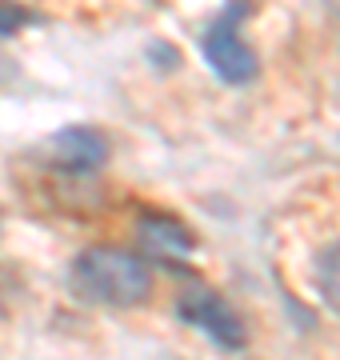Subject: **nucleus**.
<instances>
[{
    "instance_id": "nucleus-6",
    "label": "nucleus",
    "mask_w": 340,
    "mask_h": 360,
    "mask_svg": "<svg viewBox=\"0 0 340 360\" xmlns=\"http://www.w3.org/2000/svg\"><path fill=\"white\" fill-rule=\"evenodd\" d=\"M316 292L332 312H340V240L320 248L316 257Z\"/></svg>"
},
{
    "instance_id": "nucleus-4",
    "label": "nucleus",
    "mask_w": 340,
    "mask_h": 360,
    "mask_svg": "<svg viewBox=\"0 0 340 360\" xmlns=\"http://www.w3.org/2000/svg\"><path fill=\"white\" fill-rule=\"evenodd\" d=\"M37 156L44 160V168L53 172H65V176H92L108 165L112 156V144L100 129L92 124H65L56 129L48 141L37 148Z\"/></svg>"
},
{
    "instance_id": "nucleus-3",
    "label": "nucleus",
    "mask_w": 340,
    "mask_h": 360,
    "mask_svg": "<svg viewBox=\"0 0 340 360\" xmlns=\"http://www.w3.org/2000/svg\"><path fill=\"white\" fill-rule=\"evenodd\" d=\"M176 316L184 324H192L197 333H204L216 348H228V352H240V348L249 345V328L240 321V312L224 300L216 288L209 284L192 281L176 296Z\"/></svg>"
},
{
    "instance_id": "nucleus-5",
    "label": "nucleus",
    "mask_w": 340,
    "mask_h": 360,
    "mask_svg": "<svg viewBox=\"0 0 340 360\" xmlns=\"http://www.w3.org/2000/svg\"><path fill=\"white\" fill-rule=\"evenodd\" d=\"M136 229H140L144 257H152L157 264L176 269V272L188 269V257L197 252V236H192V229L184 220L169 217V212H140Z\"/></svg>"
},
{
    "instance_id": "nucleus-7",
    "label": "nucleus",
    "mask_w": 340,
    "mask_h": 360,
    "mask_svg": "<svg viewBox=\"0 0 340 360\" xmlns=\"http://www.w3.org/2000/svg\"><path fill=\"white\" fill-rule=\"evenodd\" d=\"M25 25H32V13L20 8L16 0H0V37H16Z\"/></svg>"
},
{
    "instance_id": "nucleus-1",
    "label": "nucleus",
    "mask_w": 340,
    "mask_h": 360,
    "mask_svg": "<svg viewBox=\"0 0 340 360\" xmlns=\"http://www.w3.org/2000/svg\"><path fill=\"white\" fill-rule=\"evenodd\" d=\"M68 292L92 309H136L152 292V272L120 245H89L68 264Z\"/></svg>"
},
{
    "instance_id": "nucleus-2",
    "label": "nucleus",
    "mask_w": 340,
    "mask_h": 360,
    "mask_svg": "<svg viewBox=\"0 0 340 360\" xmlns=\"http://www.w3.org/2000/svg\"><path fill=\"white\" fill-rule=\"evenodd\" d=\"M252 16V0H228L221 8V16L204 28L200 37V52H204V65L212 68V77L224 84H249L256 77V52L244 40V20Z\"/></svg>"
},
{
    "instance_id": "nucleus-8",
    "label": "nucleus",
    "mask_w": 340,
    "mask_h": 360,
    "mask_svg": "<svg viewBox=\"0 0 340 360\" xmlns=\"http://www.w3.org/2000/svg\"><path fill=\"white\" fill-rule=\"evenodd\" d=\"M320 4H325V8H328L332 16H340V0H320Z\"/></svg>"
}]
</instances>
